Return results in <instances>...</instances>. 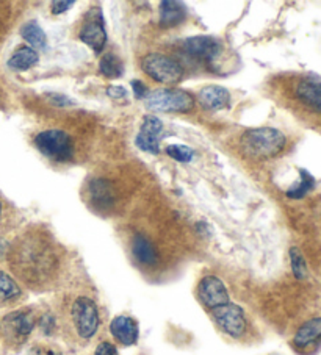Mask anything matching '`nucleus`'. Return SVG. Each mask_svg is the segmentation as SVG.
Instances as JSON below:
<instances>
[{
  "label": "nucleus",
  "mask_w": 321,
  "mask_h": 355,
  "mask_svg": "<svg viewBox=\"0 0 321 355\" xmlns=\"http://www.w3.org/2000/svg\"><path fill=\"white\" fill-rule=\"evenodd\" d=\"M7 259L15 279L35 291L57 285L65 268L63 249L41 230H28L17 236Z\"/></svg>",
  "instance_id": "f257e3e1"
},
{
  "label": "nucleus",
  "mask_w": 321,
  "mask_h": 355,
  "mask_svg": "<svg viewBox=\"0 0 321 355\" xmlns=\"http://www.w3.org/2000/svg\"><path fill=\"white\" fill-rule=\"evenodd\" d=\"M63 324L74 341L85 345L101 329V311L96 299L88 293H76L66 299Z\"/></svg>",
  "instance_id": "f03ea898"
},
{
  "label": "nucleus",
  "mask_w": 321,
  "mask_h": 355,
  "mask_svg": "<svg viewBox=\"0 0 321 355\" xmlns=\"http://www.w3.org/2000/svg\"><path fill=\"white\" fill-rule=\"evenodd\" d=\"M288 99L308 124L321 130V77L295 76L288 82Z\"/></svg>",
  "instance_id": "7ed1b4c3"
},
{
  "label": "nucleus",
  "mask_w": 321,
  "mask_h": 355,
  "mask_svg": "<svg viewBox=\"0 0 321 355\" xmlns=\"http://www.w3.org/2000/svg\"><path fill=\"white\" fill-rule=\"evenodd\" d=\"M238 144L245 157L254 160H268L282 154L287 146V138L277 128L261 127L246 130Z\"/></svg>",
  "instance_id": "20e7f679"
},
{
  "label": "nucleus",
  "mask_w": 321,
  "mask_h": 355,
  "mask_svg": "<svg viewBox=\"0 0 321 355\" xmlns=\"http://www.w3.org/2000/svg\"><path fill=\"white\" fill-rule=\"evenodd\" d=\"M38 324L33 309H19L10 311L0 320V336L11 347H19L26 343Z\"/></svg>",
  "instance_id": "39448f33"
},
{
  "label": "nucleus",
  "mask_w": 321,
  "mask_h": 355,
  "mask_svg": "<svg viewBox=\"0 0 321 355\" xmlns=\"http://www.w3.org/2000/svg\"><path fill=\"white\" fill-rule=\"evenodd\" d=\"M147 108L162 113H187L195 108V97L179 88L154 89L146 97Z\"/></svg>",
  "instance_id": "423d86ee"
},
{
  "label": "nucleus",
  "mask_w": 321,
  "mask_h": 355,
  "mask_svg": "<svg viewBox=\"0 0 321 355\" xmlns=\"http://www.w3.org/2000/svg\"><path fill=\"white\" fill-rule=\"evenodd\" d=\"M35 148L42 155L57 163L71 162L74 157V146L69 135L63 130H44L35 137Z\"/></svg>",
  "instance_id": "0eeeda50"
},
{
  "label": "nucleus",
  "mask_w": 321,
  "mask_h": 355,
  "mask_svg": "<svg viewBox=\"0 0 321 355\" xmlns=\"http://www.w3.org/2000/svg\"><path fill=\"white\" fill-rule=\"evenodd\" d=\"M141 69L152 80L165 85H174L182 80L183 67L177 60L163 53H149L141 60Z\"/></svg>",
  "instance_id": "6e6552de"
},
{
  "label": "nucleus",
  "mask_w": 321,
  "mask_h": 355,
  "mask_svg": "<svg viewBox=\"0 0 321 355\" xmlns=\"http://www.w3.org/2000/svg\"><path fill=\"white\" fill-rule=\"evenodd\" d=\"M208 311L217 326L231 338L242 340L248 334V318L240 305L229 301Z\"/></svg>",
  "instance_id": "1a4fd4ad"
},
{
  "label": "nucleus",
  "mask_w": 321,
  "mask_h": 355,
  "mask_svg": "<svg viewBox=\"0 0 321 355\" xmlns=\"http://www.w3.org/2000/svg\"><path fill=\"white\" fill-rule=\"evenodd\" d=\"M182 51L190 58L196 60L197 63L207 64L210 67L223 52V46L212 36H193V38L183 41Z\"/></svg>",
  "instance_id": "9d476101"
},
{
  "label": "nucleus",
  "mask_w": 321,
  "mask_h": 355,
  "mask_svg": "<svg viewBox=\"0 0 321 355\" xmlns=\"http://www.w3.org/2000/svg\"><path fill=\"white\" fill-rule=\"evenodd\" d=\"M79 36L96 53H101L104 51L105 44H107V32H105L101 10L94 8L86 15V21L83 27L80 28Z\"/></svg>",
  "instance_id": "9b49d317"
},
{
  "label": "nucleus",
  "mask_w": 321,
  "mask_h": 355,
  "mask_svg": "<svg viewBox=\"0 0 321 355\" xmlns=\"http://www.w3.org/2000/svg\"><path fill=\"white\" fill-rule=\"evenodd\" d=\"M197 297L207 310L218 307L221 304L231 301L224 282L217 275H206L197 284Z\"/></svg>",
  "instance_id": "f8f14e48"
},
{
  "label": "nucleus",
  "mask_w": 321,
  "mask_h": 355,
  "mask_svg": "<svg viewBox=\"0 0 321 355\" xmlns=\"http://www.w3.org/2000/svg\"><path fill=\"white\" fill-rule=\"evenodd\" d=\"M163 132V122L160 121L157 116L147 114L145 116L143 124L140 127V132L135 138V144L138 146L141 150L147 152V154L157 155L160 152V137Z\"/></svg>",
  "instance_id": "ddd939ff"
},
{
  "label": "nucleus",
  "mask_w": 321,
  "mask_h": 355,
  "mask_svg": "<svg viewBox=\"0 0 321 355\" xmlns=\"http://www.w3.org/2000/svg\"><path fill=\"white\" fill-rule=\"evenodd\" d=\"M110 334L121 346H133L140 336L138 322L127 315L115 316L110 322Z\"/></svg>",
  "instance_id": "4468645a"
},
{
  "label": "nucleus",
  "mask_w": 321,
  "mask_h": 355,
  "mask_svg": "<svg viewBox=\"0 0 321 355\" xmlns=\"http://www.w3.org/2000/svg\"><path fill=\"white\" fill-rule=\"evenodd\" d=\"M132 255L138 265L145 268H156L160 263V252L156 244L143 234H135L132 238Z\"/></svg>",
  "instance_id": "2eb2a0df"
},
{
  "label": "nucleus",
  "mask_w": 321,
  "mask_h": 355,
  "mask_svg": "<svg viewBox=\"0 0 321 355\" xmlns=\"http://www.w3.org/2000/svg\"><path fill=\"white\" fill-rule=\"evenodd\" d=\"M197 103H199L204 110L220 112V110L229 107L231 93L223 87L210 85V87H204L199 93H197Z\"/></svg>",
  "instance_id": "dca6fc26"
},
{
  "label": "nucleus",
  "mask_w": 321,
  "mask_h": 355,
  "mask_svg": "<svg viewBox=\"0 0 321 355\" xmlns=\"http://www.w3.org/2000/svg\"><path fill=\"white\" fill-rule=\"evenodd\" d=\"M321 341V318H312L306 321L302 326L296 330L293 336V346L299 351L312 347L313 345Z\"/></svg>",
  "instance_id": "f3484780"
},
{
  "label": "nucleus",
  "mask_w": 321,
  "mask_h": 355,
  "mask_svg": "<svg viewBox=\"0 0 321 355\" xmlns=\"http://www.w3.org/2000/svg\"><path fill=\"white\" fill-rule=\"evenodd\" d=\"M92 204L99 208H112L116 199V193L112 183L105 179H94L88 187Z\"/></svg>",
  "instance_id": "a211bd4d"
},
{
  "label": "nucleus",
  "mask_w": 321,
  "mask_h": 355,
  "mask_svg": "<svg viewBox=\"0 0 321 355\" xmlns=\"http://www.w3.org/2000/svg\"><path fill=\"white\" fill-rule=\"evenodd\" d=\"M24 293L13 275L0 269V309L10 307L17 304L22 299Z\"/></svg>",
  "instance_id": "6ab92c4d"
},
{
  "label": "nucleus",
  "mask_w": 321,
  "mask_h": 355,
  "mask_svg": "<svg viewBox=\"0 0 321 355\" xmlns=\"http://www.w3.org/2000/svg\"><path fill=\"white\" fill-rule=\"evenodd\" d=\"M187 17L185 5L176 0H163L160 2V26L168 28L182 24Z\"/></svg>",
  "instance_id": "aec40b11"
},
{
  "label": "nucleus",
  "mask_w": 321,
  "mask_h": 355,
  "mask_svg": "<svg viewBox=\"0 0 321 355\" xmlns=\"http://www.w3.org/2000/svg\"><path fill=\"white\" fill-rule=\"evenodd\" d=\"M40 61V55L35 49L28 47V46H21L17 47L16 51L11 55L8 60V67L11 71L16 72H24L28 71L38 64Z\"/></svg>",
  "instance_id": "412c9836"
},
{
  "label": "nucleus",
  "mask_w": 321,
  "mask_h": 355,
  "mask_svg": "<svg viewBox=\"0 0 321 355\" xmlns=\"http://www.w3.org/2000/svg\"><path fill=\"white\" fill-rule=\"evenodd\" d=\"M21 36L26 40L32 49H44L47 44V36L44 30L40 27L36 21H28L21 27Z\"/></svg>",
  "instance_id": "4be33fe9"
},
{
  "label": "nucleus",
  "mask_w": 321,
  "mask_h": 355,
  "mask_svg": "<svg viewBox=\"0 0 321 355\" xmlns=\"http://www.w3.org/2000/svg\"><path fill=\"white\" fill-rule=\"evenodd\" d=\"M99 71L101 74L107 78H120L124 74V63H122L120 57L113 53L104 55L99 61Z\"/></svg>",
  "instance_id": "5701e85b"
},
{
  "label": "nucleus",
  "mask_w": 321,
  "mask_h": 355,
  "mask_svg": "<svg viewBox=\"0 0 321 355\" xmlns=\"http://www.w3.org/2000/svg\"><path fill=\"white\" fill-rule=\"evenodd\" d=\"M315 188V179L313 175L307 173L306 169H299V182L296 183L293 188L287 191V198L290 199H302L304 196L312 191Z\"/></svg>",
  "instance_id": "b1692460"
},
{
  "label": "nucleus",
  "mask_w": 321,
  "mask_h": 355,
  "mask_svg": "<svg viewBox=\"0 0 321 355\" xmlns=\"http://www.w3.org/2000/svg\"><path fill=\"white\" fill-rule=\"evenodd\" d=\"M290 265H292V271L296 279L302 280L307 277V265L304 255L301 254V250L298 248L290 249Z\"/></svg>",
  "instance_id": "393cba45"
},
{
  "label": "nucleus",
  "mask_w": 321,
  "mask_h": 355,
  "mask_svg": "<svg viewBox=\"0 0 321 355\" xmlns=\"http://www.w3.org/2000/svg\"><path fill=\"white\" fill-rule=\"evenodd\" d=\"M166 154H168L170 158L176 162H181V163H190L193 160L195 157V150L188 148V146H183V144H171L166 148Z\"/></svg>",
  "instance_id": "a878e982"
},
{
  "label": "nucleus",
  "mask_w": 321,
  "mask_h": 355,
  "mask_svg": "<svg viewBox=\"0 0 321 355\" xmlns=\"http://www.w3.org/2000/svg\"><path fill=\"white\" fill-rule=\"evenodd\" d=\"M36 326L40 327L42 335L49 336V335H52L55 330H57L58 322H57V318H55V315L44 313L38 318V324H36Z\"/></svg>",
  "instance_id": "bb28decb"
},
{
  "label": "nucleus",
  "mask_w": 321,
  "mask_h": 355,
  "mask_svg": "<svg viewBox=\"0 0 321 355\" xmlns=\"http://www.w3.org/2000/svg\"><path fill=\"white\" fill-rule=\"evenodd\" d=\"M28 355H63V352L54 345H42V343H38V345L30 347Z\"/></svg>",
  "instance_id": "cd10ccee"
},
{
  "label": "nucleus",
  "mask_w": 321,
  "mask_h": 355,
  "mask_svg": "<svg viewBox=\"0 0 321 355\" xmlns=\"http://www.w3.org/2000/svg\"><path fill=\"white\" fill-rule=\"evenodd\" d=\"M47 101L52 103L55 107H60V108H65V107H71L74 105V102L69 99V97L65 96V94H55V93H49L47 94Z\"/></svg>",
  "instance_id": "c85d7f7f"
},
{
  "label": "nucleus",
  "mask_w": 321,
  "mask_h": 355,
  "mask_svg": "<svg viewBox=\"0 0 321 355\" xmlns=\"http://www.w3.org/2000/svg\"><path fill=\"white\" fill-rule=\"evenodd\" d=\"M94 355H120V354H118V349H116L113 343L102 341V343H99V345H97Z\"/></svg>",
  "instance_id": "c756f323"
},
{
  "label": "nucleus",
  "mask_w": 321,
  "mask_h": 355,
  "mask_svg": "<svg viewBox=\"0 0 321 355\" xmlns=\"http://www.w3.org/2000/svg\"><path fill=\"white\" fill-rule=\"evenodd\" d=\"M107 94L108 97H112L115 101H126L127 99V89L122 87H110L107 88Z\"/></svg>",
  "instance_id": "7c9ffc66"
},
{
  "label": "nucleus",
  "mask_w": 321,
  "mask_h": 355,
  "mask_svg": "<svg viewBox=\"0 0 321 355\" xmlns=\"http://www.w3.org/2000/svg\"><path fill=\"white\" fill-rule=\"evenodd\" d=\"M132 88H133V93L137 99H146L147 94H149V89H147L146 85L141 80H133Z\"/></svg>",
  "instance_id": "2f4dec72"
},
{
  "label": "nucleus",
  "mask_w": 321,
  "mask_h": 355,
  "mask_svg": "<svg viewBox=\"0 0 321 355\" xmlns=\"http://www.w3.org/2000/svg\"><path fill=\"white\" fill-rule=\"evenodd\" d=\"M74 5V2L72 0H57V2H52V15H61V13H65V11H67L69 10L71 7Z\"/></svg>",
  "instance_id": "473e14b6"
},
{
  "label": "nucleus",
  "mask_w": 321,
  "mask_h": 355,
  "mask_svg": "<svg viewBox=\"0 0 321 355\" xmlns=\"http://www.w3.org/2000/svg\"><path fill=\"white\" fill-rule=\"evenodd\" d=\"M3 218H5V205H3V200L0 199V227H2L3 224Z\"/></svg>",
  "instance_id": "72a5a7b5"
}]
</instances>
